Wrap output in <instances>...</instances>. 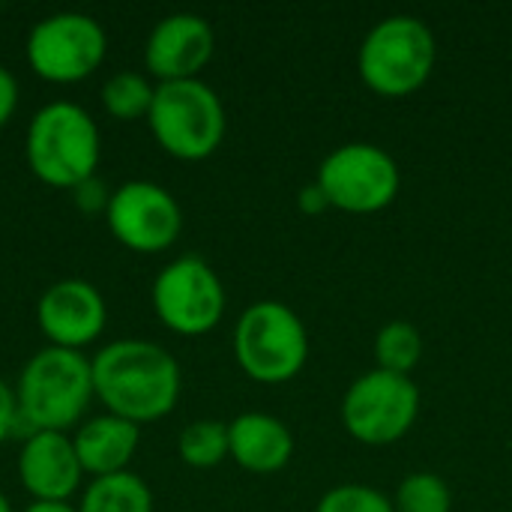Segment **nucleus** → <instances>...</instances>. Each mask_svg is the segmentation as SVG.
Listing matches in <instances>:
<instances>
[{
	"label": "nucleus",
	"instance_id": "1",
	"mask_svg": "<svg viewBox=\"0 0 512 512\" xmlns=\"http://www.w3.org/2000/svg\"><path fill=\"white\" fill-rule=\"evenodd\" d=\"M93 393L105 414L135 426L168 417L183 390L171 351L147 339H114L93 354Z\"/></svg>",
	"mask_w": 512,
	"mask_h": 512
},
{
	"label": "nucleus",
	"instance_id": "2",
	"mask_svg": "<svg viewBox=\"0 0 512 512\" xmlns=\"http://www.w3.org/2000/svg\"><path fill=\"white\" fill-rule=\"evenodd\" d=\"M18 420L30 432H69L87 414L93 393V363L84 351L45 345L36 351L15 384Z\"/></svg>",
	"mask_w": 512,
	"mask_h": 512
},
{
	"label": "nucleus",
	"instance_id": "3",
	"mask_svg": "<svg viewBox=\"0 0 512 512\" xmlns=\"http://www.w3.org/2000/svg\"><path fill=\"white\" fill-rule=\"evenodd\" d=\"M99 156V126L78 102L54 99L30 117L24 135V159L33 177L45 186L72 192L87 177H96Z\"/></svg>",
	"mask_w": 512,
	"mask_h": 512
},
{
	"label": "nucleus",
	"instance_id": "4",
	"mask_svg": "<svg viewBox=\"0 0 512 512\" xmlns=\"http://www.w3.org/2000/svg\"><path fill=\"white\" fill-rule=\"evenodd\" d=\"M438 63L435 33L414 15H390L378 21L357 54L360 78L369 90L387 99L417 93Z\"/></svg>",
	"mask_w": 512,
	"mask_h": 512
},
{
	"label": "nucleus",
	"instance_id": "5",
	"mask_svg": "<svg viewBox=\"0 0 512 512\" xmlns=\"http://www.w3.org/2000/svg\"><path fill=\"white\" fill-rule=\"evenodd\" d=\"M147 126L168 156L201 162L219 150L228 120L219 93L207 81L189 78L156 84Z\"/></svg>",
	"mask_w": 512,
	"mask_h": 512
},
{
	"label": "nucleus",
	"instance_id": "6",
	"mask_svg": "<svg viewBox=\"0 0 512 512\" xmlns=\"http://www.w3.org/2000/svg\"><path fill=\"white\" fill-rule=\"evenodd\" d=\"M237 366L258 384H285L309 360V333L300 315L279 300H258L234 327Z\"/></svg>",
	"mask_w": 512,
	"mask_h": 512
},
{
	"label": "nucleus",
	"instance_id": "7",
	"mask_svg": "<svg viewBox=\"0 0 512 512\" xmlns=\"http://www.w3.org/2000/svg\"><path fill=\"white\" fill-rule=\"evenodd\" d=\"M315 183L333 210L369 216L396 201L402 177L396 159L384 147L351 141L327 153Z\"/></svg>",
	"mask_w": 512,
	"mask_h": 512
},
{
	"label": "nucleus",
	"instance_id": "8",
	"mask_svg": "<svg viewBox=\"0 0 512 512\" xmlns=\"http://www.w3.org/2000/svg\"><path fill=\"white\" fill-rule=\"evenodd\" d=\"M108 51V36L93 15L54 12L27 33V66L48 84H78L90 78Z\"/></svg>",
	"mask_w": 512,
	"mask_h": 512
},
{
	"label": "nucleus",
	"instance_id": "9",
	"mask_svg": "<svg viewBox=\"0 0 512 512\" xmlns=\"http://www.w3.org/2000/svg\"><path fill=\"white\" fill-rule=\"evenodd\" d=\"M420 414V390L408 375L372 369L360 375L342 399L345 432L366 447L402 441Z\"/></svg>",
	"mask_w": 512,
	"mask_h": 512
},
{
	"label": "nucleus",
	"instance_id": "10",
	"mask_svg": "<svg viewBox=\"0 0 512 512\" xmlns=\"http://www.w3.org/2000/svg\"><path fill=\"white\" fill-rule=\"evenodd\" d=\"M150 303L159 324H165L171 333L204 336L222 321L228 297L222 279L204 258L183 255L156 273Z\"/></svg>",
	"mask_w": 512,
	"mask_h": 512
},
{
	"label": "nucleus",
	"instance_id": "11",
	"mask_svg": "<svg viewBox=\"0 0 512 512\" xmlns=\"http://www.w3.org/2000/svg\"><path fill=\"white\" fill-rule=\"evenodd\" d=\"M105 225L129 252L159 255L177 243L183 231V210L165 186L153 180H126L111 192Z\"/></svg>",
	"mask_w": 512,
	"mask_h": 512
},
{
	"label": "nucleus",
	"instance_id": "12",
	"mask_svg": "<svg viewBox=\"0 0 512 512\" xmlns=\"http://www.w3.org/2000/svg\"><path fill=\"white\" fill-rule=\"evenodd\" d=\"M36 324L48 345L84 351L105 333L108 306L93 282L60 279L42 291L36 303Z\"/></svg>",
	"mask_w": 512,
	"mask_h": 512
},
{
	"label": "nucleus",
	"instance_id": "13",
	"mask_svg": "<svg viewBox=\"0 0 512 512\" xmlns=\"http://www.w3.org/2000/svg\"><path fill=\"white\" fill-rule=\"evenodd\" d=\"M216 36L204 15L174 12L153 24L144 42V66L159 84L189 81L213 60Z\"/></svg>",
	"mask_w": 512,
	"mask_h": 512
},
{
	"label": "nucleus",
	"instance_id": "14",
	"mask_svg": "<svg viewBox=\"0 0 512 512\" xmlns=\"http://www.w3.org/2000/svg\"><path fill=\"white\" fill-rule=\"evenodd\" d=\"M18 480L33 501H69L84 480L72 435L30 432L21 444Z\"/></svg>",
	"mask_w": 512,
	"mask_h": 512
},
{
	"label": "nucleus",
	"instance_id": "15",
	"mask_svg": "<svg viewBox=\"0 0 512 512\" xmlns=\"http://www.w3.org/2000/svg\"><path fill=\"white\" fill-rule=\"evenodd\" d=\"M228 444L231 459L249 474H276L294 456V435L291 429L261 411L240 414L228 423Z\"/></svg>",
	"mask_w": 512,
	"mask_h": 512
},
{
	"label": "nucleus",
	"instance_id": "16",
	"mask_svg": "<svg viewBox=\"0 0 512 512\" xmlns=\"http://www.w3.org/2000/svg\"><path fill=\"white\" fill-rule=\"evenodd\" d=\"M72 444L84 474L93 480L123 474L141 447V426L114 414H99L75 429Z\"/></svg>",
	"mask_w": 512,
	"mask_h": 512
},
{
	"label": "nucleus",
	"instance_id": "17",
	"mask_svg": "<svg viewBox=\"0 0 512 512\" xmlns=\"http://www.w3.org/2000/svg\"><path fill=\"white\" fill-rule=\"evenodd\" d=\"M78 512H153V492L132 471L99 477L84 489Z\"/></svg>",
	"mask_w": 512,
	"mask_h": 512
},
{
	"label": "nucleus",
	"instance_id": "18",
	"mask_svg": "<svg viewBox=\"0 0 512 512\" xmlns=\"http://www.w3.org/2000/svg\"><path fill=\"white\" fill-rule=\"evenodd\" d=\"M153 93L156 87L150 84L147 75L123 69L105 78L102 84V108L108 111V117L120 120V123H132V120H147L150 105H153Z\"/></svg>",
	"mask_w": 512,
	"mask_h": 512
},
{
	"label": "nucleus",
	"instance_id": "19",
	"mask_svg": "<svg viewBox=\"0 0 512 512\" xmlns=\"http://www.w3.org/2000/svg\"><path fill=\"white\" fill-rule=\"evenodd\" d=\"M177 456L183 465L207 471L231 459V444H228V423L219 420H195L189 423L180 438H177Z\"/></svg>",
	"mask_w": 512,
	"mask_h": 512
},
{
	"label": "nucleus",
	"instance_id": "20",
	"mask_svg": "<svg viewBox=\"0 0 512 512\" xmlns=\"http://www.w3.org/2000/svg\"><path fill=\"white\" fill-rule=\"evenodd\" d=\"M375 360H378V369L411 378V372L423 360V336H420V330L414 324H408V321L384 324L378 330V336H375Z\"/></svg>",
	"mask_w": 512,
	"mask_h": 512
},
{
	"label": "nucleus",
	"instance_id": "21",
	"mask_svg": "<svg viewBox=\"0 0 512 512\" xmlns=\"http://www.w3.org/2000/svg\"><path fill=\"white\" fill-rule=\"evenodd\" d=\"M453 510V495L450 486L432 474V471H417L408 474L393 498V512H450Z\"/></svg>",
	"mask_w": 512,
	"mask_h": 512
},
{
	"label": "nucleus",
	"instance_id": "22",
	"mask_svg": "<svg viewBox=\"0 0 512 512\" xmlns=\"http://www.w3.org/2000/svg\"><path fill=\"white\" fill-rule=\"evenodd\" d=\"M315 512H393V501L372 489V486H360V483H345L330 489Z\"/></svg>",
	"mask_w": 512,
	"mask_h": 512
},
{
	"label": "nucleus",
	"instance_id": "23",
	"mask_svg": "<svg viewBox=\"0 0 512 512\" xmlns=\"http://www.w3.org/2000/svg\"><path fill=\"white\" fill-rule=\"evenodd\" d=\"M111 192H114V189H108L105 180L87 177L84 183H78V186L72 189V201H75V207H78L84 216H93V213H102V216H105L108 201H111Z\"/></svg>",
	"mask_w": 512,
	"mask_h": 512
},
{
	"label": "nucleus",
	"instance_id": "24",
	"mask_svg": "<svg viewBox=\"0 0 512 512\" xmlns=\"http://www.w3.org/2000/svg\"><path fill=\"white\" fill-rule=\"evenodd\" d=\"M18 426H21V420H18L15 387H9V384L0 378V444H3L6 438H12Z\"/></svg>",
	"mask_w": 512,
	"mask_h": 512
},
{
	"label": "nucleus",
	"instance_id": "25",
	"mask_svg": "<svg viewBox=\"0 0 512 512\" xmlns=\"http://www.w3.org/2000/svg\"><path fill=\"white\" fill-rule=\"evenodd\" d=\"M15 108H18V81H15V75L0 63V129L12 120Z\"/></svg>",
	"mask_w": 512,
	"mask_h": 512
},
{
	"label": "nucleus",
	"instance_id": "26",
	"mask_svg": "<svg viewBox=\"0 0 512 512\" xmlns=\"http://www.w3.org/2000/svg\"><path fill=\"white\" fill-rule=\"evenodd\" d=\"M297 204H300V210H303L306 216H321L324 210H330V204H327V198H324V192H321V186H318V183L303 186V192H300Z\"/></svg>",
	"mask_w": 512,
	"mask_h": 512
},
{
	"label": "nucleus",
	"instance_id": "27",
	"mask_svg": "<svg viewBox=\"0 0 512 512\" xmlns=\"http://www.w3.org/2000/svg\"><path fill=\"white\" fill-rule=\"evenodd\" d=\"M24 512H78L69 501H33Z\"/></svg>",
	"mask_w": 512,
	"mask_h": 512
},
{
	"label": "nucleus",
	"instance_id": "28",
	"mask_svg": "<svg viewBox=\"0 0 512 512\" xmlns=\"http://www.w3.org/2000/svg\"><path fill=\"white\" fill-rule=\"evenodd\" d=\"M0 512H12V504H9V498L0 492Z\"/></svg>",
	"mask_w": 512,
	"mask_h": 512
}]
</instances>
